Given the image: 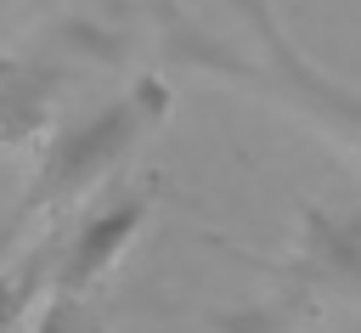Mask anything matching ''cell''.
I'll use <instances>...</instances> for the list:
<instances>
[{
    "instance_id": "cell-1",
    "label": "cell",
    "mask_w": 361,
    "mask_h": 333,
    "mask_svg": "<svg viewBox=\"0 0 361 333\" xmlns=\"http://www.w3.org/2000/svg\"><path fill=\"white\" fill-rule=\"evenodd\" d=\"M248 17H254V34H259L265 62H259V68H248V62H237V56H203V62L231 68V79L265 85L276 102L310 113L322 130H333L338 141H350V147L361 152V90H355V85H338V79L322 73V68H310V62L293 51V40L271 23V11H265L259 0H248Z\"/></svg>"
},
{
    "instance_id": "cell-2",
    "label": "cell",
    "mask_w": 361,
    "mask_h": 333,
    "mask_svg": "<svg viewBox=\"0 0 361 333\" xmlns=\"http://www.w3.org/2000/svg\"><path fill=\"white\" fill-rule=\"evenodd\" d=\"M164 107V90L158 85H147L141 96H124V102H113L102 119H90L85 130H73V135H62L56 141V152H51V164H45V175H39V192L28 198V209L34 203H73L135 135H141V124L152 119Z\"/></svg>"
},
{
    "instance_id": "cell-3",
    "label": "cell",
    "mask_w": 361,
    "mask_h": 333,
    "mask_svg": "<svg viewBox=\"0 0 361 333\" xmlns=\"http://www.w3.org/2000/svg\"><path fill=\"white\" fill-rule=\"evenodd\" d=\"M34 333H102V322H96V310L85 305V293H56Z\"/></svg>"
}]
</instances>
